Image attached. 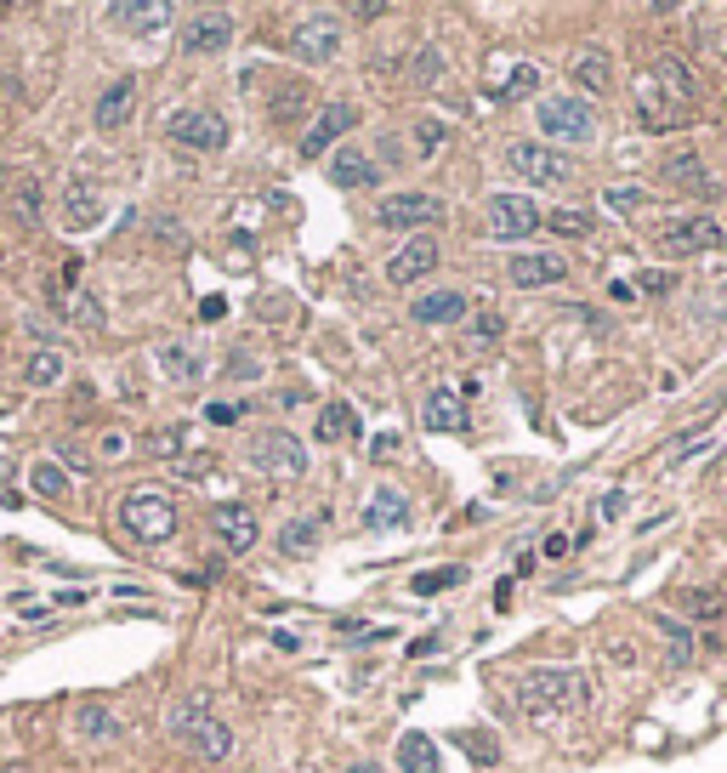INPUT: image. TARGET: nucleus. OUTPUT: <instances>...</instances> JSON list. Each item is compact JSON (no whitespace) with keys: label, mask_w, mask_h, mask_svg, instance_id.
I'll list each match as a JSON object with an SVG mask.
<instances>
[{"label":"nucleus","mask_w":727,"mask_h":773,"mask_svg":"<svg viewBox=\"0 0 727 773\" xmlns=\"http://www.w3.org/2000/svg\"><path fill=\"white\" fill-rule=\"evenodd\" d=\"M541 131L552 142H592L597 137V114L586 97H574V91H557V97H541V109H535Z\"/></svg>","instance_id":"20e7f679"},{"label":"nucleus","mask_w":727,"mask_h":773,"mask_svg":"<svg viewBox=\"0 0 727 773\" xmlns=\"http://www.w3.org/2000/svg\"><path fill=\"white\" fill-rule=\"evenodd\" d=\"M592 689L574 665H541L517 683V711L528 716H557V711H586Z\"/></svg>","instance_id":"f257e3e1"},{"label":"nucleus","mask_w":727,"mask_h":773,"mask_svg":"<svg viewBox=\"0 0 727 773\" xmlns=\"http://www.w3.org/2000/svg\"><path fill=\"white\" fill-rule=\"evenodd\" d=\"M410 523V495L398 490V483H381V490L370 495L364 506V529L370 535H386V529H404Z\"/></svg>","instance_id":"aec40b11"},{"label":"nucleus","mask_w":727,"mask_h":773,"mask_svg":"<svg viewBox=\"0 0 727 773\" xmlns=\"http://www.w3.org/2000/svg\"><path fill=\"white\" fill-rule=\"evenodd\" d=\"M546 228H557V233H568V239H586L592 233V217H579V211H552V217H541Z\"/></svg>","instance_id":"79ce46f5"},{"label":"nucleus","mask_w":727,"mask_h":773,"mask_svg":"<svg viewBox=\"0 0 727 773\" xmlns=\"http://www.w3.org/2000/svg\"><path fill=\"white\" fill-rule=\"evenodd\" d=\"M637 290H648V297H659V290H670V273H643Z\"/></svg>","instance_id":"3c124183"},{"label":"nucleus","mask_w":727,"mask_h":773,"mask_svg":"<svg viewBox=\"0 0 727 773\" xmlns=\"http://www.w3.org/2000/svg\"><path fill=\"white\" fill-rule=\"evenodd\" d=\"M74 729H80L85 740H120V716L103 711V705H80V711H74Z\"/></svg>","instance_id":"cd10ccee"},{"label":"nucleus","mask_w":727,"mask_h":773,"mask_svg":"<svg viewBox=\"0 0 727 773\" xmlns=\"http://www.w3.org/2000/svg\"><path fill=\"white\" fill-rule=\"evenodd\" d=\"M131 109H137V74H114V86L97 97V126L114 131V126L131 120Z\"/></svg>","instance_id":"b1692460"},{"label":"nucleus","mask_w":727,"mask_h":773,"mask_svg":"<svg viewBox=\"0 0 727 773\" xmlns=\"http://www.w3.org/2000/svg\"><path fill=\"white\" fill-rule=\"evenodd\" d=\"M58 308H63L74 324H91V330L103 324V308H97V297H91V290H80V297H69V302H58Z\"/></svg>","instance_id":"e433bc0d"},{"label":"nucleus","mask_w":727,"mask_h":773,"mask_svg":"<svg viewBox=\"0 0 727 773\" xmlns=\"http://www.w3.org/2000/svg\"><path fill=\"white\" fill-rule=\"evenodd\" d=\"M466 308H472L466 290H426L421 302H410V319L415 324H455V319H466Z\"/></svg>","instance_id":"4be33fe9"},{"label":"nucleus","mask_w":727,"mask_h":773,"mask_svg":"<svg viewBox=\"0 0 727 773\" xmlns=\"http://www.w3.org/2000/svg\"><path fill=\"white\" fill-rule=\"evenodd\" d=\"M251 466L273 483H296L307 472V450L296 444V432H262L251 444Z\"/></svg>","instance_id":"0eeeda50"},{"label":"nucleus","mask_w":727,"mask_h":773,"mask_svg":"<svg viewBox=\"0 0 727 773\" xmlns=\"http://www.w3.org/2000/svg\"><path fill=\"white\" fill-rule=\"evenodd\" d=\"M211 529L222 535V546H228V552H251V546H256V535H262V529H256V512H251L245 501H222V506L211 512Z\"/></svg>","instance_id":"4468645a"},{"label":"nucleus","mask_w":727,"mask_h":773,"mask_svg":"<svg viewBox=\"0 0 727 773\" xmlns=\"http://www.w3.org/2000/svg\"><path fill=\"white\" fill-rule=\"evenodd\" d=\"M375 177H381V165H375L370 154H335V160H330V182H335V188H370Z\"/></svg>","instance_id":"bb28decb"},{"label":"nucleus","mask_w":727,"mask_h":773,"mask_svg":"<svg viewBox=\"0 0 727 773\" xmlns=\"http://www.w3.org/2000/svg\"><path fill=\"white\" fill-rule=\"evenodd\" d=\"M438 217H444V200H438V193H386V200L375 205V222L393 228V233L421 228V222H438Z\"/></svg>","instance_id":"f8f14e48"},{"label":"nucleus","mask_w":727,"mask_h":773,"mask_svg":"<svg viewBox=\"0 0 727 773\" xmlns=\"http://www.w3.org/2000/svg\"><path fill=\"white\" fill-rule=\"evenodd\" d=\"M324 523H330V512L290 518V523L279 529V552H284V558H313V552L324 546Z\"/></svg>","instance_id":"412c9836"},{"label":"nucleus","mask_w":727,"mask_h":773,"mask_svg":"<svg viewBox=\"0 0 727 773\" xmlns=\"http://www.w3.org/2000/svg\"><path fill=\"white\" fill-rule=\"evenodd\" d=\"M228 40H233V18L228 12H200V18H188V29H182V52L216 58Z\"/></svg>","instance_id":"dca6fc26"},{"label":"nucleus","mask_w":727,"mask_h":773,"mask_svg":"<svg viewBox=\"0 0 727 773\" xmlns=\"http://www.w3.org/2000/svg\"><path fill=\"white\" fill-rule=\"evenodd\" d=\"M353 18H386V7L381 0H364V7H353Z\"/></svg>","instance_id":"4d7b16f0"},{"label":"nucleus","mask_w":727,"mask_h":773,"mask_svg":"<svg viewBox=\"0 0 727 773\" xmlns=\"http://www.w3.org/2000/svg\"><path fill=\"white\" fill-rule=\"evenodd\" d=\"M489 342H501V313H477V324H472V348H489Z\"/></svg>","instance_id":"c03bdc74"},{"label":"nucleus","mask_w":727,"mask_h":773,"mask_svg":"<svg viewBox=\"0 0 727 773\" xmlns=\"http://www.w3.org/2000/svg\"><path fill=\"white\" fill-rule=\"evenodd\" d=\"M541 228V205L528 193H489L483 200V233L489 239H523Z\"/></svg>","instance_id":"6e6552de"},{"label":"nucleus","mask_w":727,"mask_h":773,"mask_svg":"<svg viewBox=\"0 0 727 773\" xmlns=\"http://www.w3.org/2000/svg\"><path fill=\"white\" fill-rule=\"evenodd\" d=\"M506 171L528 188H557V182H568V154H557L552 142H512Z\"/></svg>","instance_id":"39448f33"},{"label":"nucleus","mask_w":727,"mask_h":773,"mask_svg":"<svg viewBox=\"0 0 727 773\" xmlns=\"http://www.w3.org/2000/svg\"><path fill=\"white\" fill-rule=\"evenodd\" d=\"M211 421H222V426L239 421V404H211Z\"/></svg>","instance_id":"864d4df0"},{"label":"nucleus","mask_w":727,"mask_h":773,"mask_svg":"<svg viewBox=\"0 0 727 773\" xmlns=\"http://www.w3.org/2000/svg\"><path fill=\"white\" fill-rule=\"evenodd\" d=\"M574 86H579V91H608V86H614L608 58H603V52H586V58L574 63Z\"/></svg>","instance_id":"c756f323"},{"label":"nucleus","mask_w":727,"mask_h":773,"mask_svg":"<svg viewBox=\"0 0 727 773\" xmlns=\"http://www.w3.org/2000/svg\"><path fill=\"white\" fill-rule=\"evenodd\" d=\"M659 632L670 643V665H694V638H688L683 620H659Z\"/></svg>","instance_id":"c9c22d12"},{"label":"nucleus","mask_w":727,"mask_h":773,"mask_svg":"<svg viewBox=\"0 0 727 773\" xmlns=\"http://www.w3.org/2000/svg\"><path fill=\"white\" fill-rule=\"evenodd\" d=\"M603 205L619 211V217H632V211L648 205V193H643V188H608V193H603Z\"/></svg>","instance_id":"ea45409f"},{"label":"nucleus","mask_w":727,"mask_h":773,"mask_svg":"<svg viewBox=\"0 0 727 773\" xmlns=\"http://www.w3.org/2000/svg\"><path fill=\"white\" fill-rule=\"evenodd\" d=\"M58 375H63V353H52V348L29 353V364H23V381H29V386H52Z\"/></svg>","instance_id":"7c9ffc66"},{"label":"nucleus","mask_w":727,"mask_h":773,"mask_svg":"<svg viewBox=\"0 0 727 773\" xmlns=\"http://www.w3.org/2000/svg\"><path fill=\"white\" fill-rule=\"evenodd\" d=\"M398 767H404V773H438V751H432V740H426V734H404Z\"/></svg>","instance_id":"c85d7f7f"},{"label":"nucleus","mask_w":727,"mask_h":773,"mask_svg":"<svg viewBox=\"0 0 727 773\" xmlns=\"http://www.w3.org/2000/svg\"><path fill=\"white\" fill-rule=\"evenodd\" d=\"M120 529L131 541H171L176 535V501L171 495H160V490H137V495H125V506H120Z\"/></svg>","instance_id":"7ed1b4c3"},{"label":"nucleus","mask_w":727,"mask_h":773,"mask_svg":"<svg viewBox=\"0 0 727 773\" xmlns=\"http://www.w3.org/2000/svg\"><path fill=\"white\" fill-rule=\"evenodd\" d=\"M7 478H18V461H12V455H0V483H7Z\"/></svg>","instance_id":"bf43d9fd"},{"label":"nucleus","mask_w":727,"mask_h":773,"mask_svg":"<svg viewBox=\"0 0 727 773\" xmlns=\"http://www.w3.org/2000/svg\"><path fill=\"white\" fill-rule=\"evenodd\" d=\"M506 279H512V284H523V290H535V284H557V279H568V257H557V251H528V257H512V262H506Z\"/></svg>","instance_id":"6ab92c4d"},{"label":"nucleus","mask_w":727,"mask_h":773,"mask_svg":"<svg viewBox=\"0 0 727 773\" xmlns=\"http://www.w3.org/2000/svg\"><path fill=\"white\" fill-rule=\"evenodd\" d=\"M353 126H359V109H353V103H324L319 120H313L307 137H302V160H319L330 142L342 137V131H353Z\"/></svg>","instance_id":"2eb2a0df"},{"label":"nucleus","mask_w":727,"mask_h":773,"mask_svg":"<svg viewBox=\"0 0 727 773\" xmlns=\"http://www.w3.org/2000/svg\"><path fill=\"white\" fill-rule=\"evenodd\" d=\"M0 182H7V165H0Z\"/></svg>","instance_id":"e2e57ef3"},{"label":"nucleus","mask_w":727,"mask_h":773,"mask_svg":"<svg viewBox=\"0 0 727 773\" xmlns=\"http://www.w3.org/2000/svg\"><path fill=\"white\" fill-rule=\"evenodd\" d=\"M171 734H176L193 756H205V762H228V756H233V734L222 729V722L211 716V705H200V700H182V705L171 711Z\"/></svg>","instance_id":"f03ea898"},{"label":"nucleus","mask_w":727,"mask_h":773,"mask_svg":"<svg viewBox=\"0 0 727 773\" xmlns=\"http://www.w3.org/2000/svg\"><path fill=\"white\" fill-rule=\"evenodd\" d=\"M643 80L659 91V97H670L676 109H688L694 114V97H699V74L688 69V58H676V52H659L648 69H643Z\"/></svg>","instance_id":"9d476101"},{"label":"nucleus","mask_w":727,"mask_h":773,"mask_svg":"<svg viewBox=\"0 0 727 773\" xmlns=\"http://www.w3.org/2000/svg\"><path fill=\"white\" fill-rule=\"evenodd\" d=\"M466 580V569L461 563H444V569H426V574H415V592L421 598H432V592H450V586H461Z\"/></svg>","instance_id":"72a5a7b5"},{"label":"nucleus","mask_w":727,"mask_h":773,"mask_svg":"<svg viewBox=\"0 0 727 773\" xmlns=\"http://www.w3.org/2000/svg\"><path fill=\"white\" fill-rule=\"evenodd\" d=\"M438 74H444V52L438 46H421V52L410 58V80L415 86H438Z\"/></svg>","instance_id":"f704fd0d"},{"label":"nucleus","mask_w":727,"mask_h":773,"mask_svg":"<svg viewBox=\"0 0 727 773\" xmlns=\"http://www.w3.org/2000/svg\"><path fill=\"white\" fill-rule=\"evenodd\" d=\"M313 432H319L324 444H347V439H359V410L353 404H324Z\"/></svg>","instance_id":"a878e982"},{"label":"nucleus","mask_w":727,"mask_h":773,"mask_svg":"<svg viewBox=\"0 0 727 773\" xmlns=\"http://www.w3.org/2000/svg\"><path fill=\"white\" fill-rule=\"evenodd\" d=\"M421 421H426V432H466V404L455 386H432L421 404Z\"/></svg>","instance_id":"5701e85b"},{"label":"nucleus","mask_w":727,"mask_h":773,"mask_svg":"<svg viewBox=\"0 0 727 773\" xmlns=\"http://www.w3.org/2000/svg\"><path fill=\"white\" fill-rule=\"evenodd\" d=\"M0 773H29V767H18V762H7V767H0Z\"/></svg>","instance_id":"680f3d73"},{"label":"nucleus","mask_w":727,"mask_h":773,"mask_svg":"<svg viewBox=\"0 0 727 773\" xmlns=\"http://www.w3.org/2000/svg\"><path fill=\"white\" fill-rule=\"evenodd\" d=\"M74 279H80V257H69V262H63V273H58V284H74Z\"/></svg>","instance_id":"13d9d810"},{"label":"nucleus","mask_w":727,"mask_h":773,"mask_svg":"<svg viewBox=\"0 0 727 773\" xmlns=\"http://www.w3.org/2000/svg\"><path fill=\"white\" fill-rule=\"evenodd\" d=\"M353 773H386V767H375V762H353Z\"/></svg>","instance_id":"052dcab7"},{"label":"nucleus","mask_w":727,"mask_h":773,"mask_svg":"<svg viewBox=\"0 0 727 773\" xmlns=\"http://www.w3.org/2000/svg\"><path fill=\"white\" fill-rule=\"evenodd\" d=\"M97 450H103V461H120V455L131 450V439H125V432H103V439H97Z\"/></svg>","instance_id":"09e8293b"},{"label":"nucleus","mask_w":727,"mask_h":773,"mask_svg":"<svg viewBox=\"0 0 727 773\" xmlns=\"http://www.w3.org/2000/svg\"><path fill=\"white\" fill-rule=\"evenodd\" d=\"M370 455H375V461H386V455H398V432H381V439L370 444Z\"/></svg>","instance_id":"8fccbe9b"},{"label":"nucleus","mask_w":727,"mask_h":773,"mask_svg":"<svg viewBox=\"0 0 727 773\" xmlns=\"http://www.w3.org/2000/svg\"><path fill=\"white\" fill-rule=\"evenodd\" d=\"M665 182H676L683 193H694V200H710V193H716V177L705 171L699 154H670L665 160Z\"/></svg>","instance_id":"393cba45"},{"label":"nucleus","mask_w":727,"mask_h":773,"mask_svg":"<svg viewBox=\"0 0 727 773\" xmlns=\"http://www.w3.org/2000/svg\"><path fill=\"white\" fill-rule=\"evenodd\" d=\"M58 461H69L74 472H85V455H80V450H69V444H58Z\"/></svg>","instance_id":"5fc2aeb1"},{"label":"nucleus","mask_w":727,"mask_h":773,"mask_svg":"<svg viewBox=\"0 0 727 773\" xmlns=\"http://www.w3.org/2000/svg\"><path fill=\"white\" fill-rule=\"evenodd\" d=\"M18 614H23V620H34V625H40V620H46V614H52V603H18Z\"/></svg>","instance_id":"603ef678"},{"label":"nucleus","mask_w":727,"mask_h":773,"mask_svg":"<svg viewBox=\"0 0 727 773\" xmlns=\"http://www.w3.org/2000/svg\"><path fill=\"white\" fill-rule=\"evenodd\" d=\"M12 217H18L23 228H34V222H40V182H34V177L18 188V211H12Z\"/></svg>","instance_id":"a19ab883"},{"label":"nucleus","mask_w":727,"mask_h":773,"mask_svg":"<svg viewBox=\"0 0 727 773\" xmlns=\"http://www.w3.org/2000/svg\"><path fill=\"white\" fill-rule=\"evenodd\" d=\"M58 217H63V228H69V233L97 228V222H103V193H97L85 177H69V182H63V193H58Z\"/></svg>","instance_id":"ddd939ff"},{"label":"nucleus","mask_w":727,"mask_h":773,"mask_svg":"<svg viewBox=\"0 0 727 773\" xmlns=\"http://www.w3.org/2000/svg\"><path fill=\"white\" fill-rule=\"evenodd\" d=\"M444 142H450V126L444 120H421L415 126V154H438Z\"/></svg>","instance_id":"58836bf2"},{"label":"nucleus","mask_w":727,"mask_h":773,"mask_svg":"<svg viewBox=\"0 0 727 773\" xmlns=\"http://www.w3.org/2000/svg\"><path fill=\"white\" fill-rule=\"evenodd\" d=\"M625 506H632V495H625V490H608V495L597 501V512H603L608 523H614V518H625Z\"/></svg>","instance_id":"de8ad7c7"},{"label":"nucleus","mask_w":727,"mask_h":773,"mask_svg":"<svg viewBox=\"0 0 727 773\" xmlns=\"http://www.w3.org/2000/svg\"><path fill=\"white\" fill-rule=\"evenodd\" d=\"M165 137L188 154H216V149H228V120L211 109H182L165 120Z\"/></svg>","instance_id":"1a4fd4ad"},{"label":"nucleus","mask_w":727,"mask_h":773,"mask_svg":"<svg viewBox=\"0 0 727 773\" xmlns=\"http://www.w3.org/2000/svg\"><path fill=\"white\" fill-rule=\"evenodd\" d=\"M535 86H541V69H535V63H517V69H512V80L501 86V97H528Z\"/></svg>","instance_id":"37998d69"},{"label":"nucleus","mask_w":727,"mask_h":773,"mask_svg":"<svg viewBox=\"0 0 727 773\" xmlns=\"http://www.w3.org/2000/svg\"><path fill=\"white\" fill-rule=\"evenodd\" d=\"M438 262H444L438 239H432V233H421V239H410V245H404L393 262H386V279H393V284H415V279H426V273L438 268Z\"/></svg>","instance_id":"f3484780"},{"label":"nucleus","mask_w":727,"mask_h":773,"mask_svg":"<svg viewBox=\"0 0 727 773\" xmlns=\"http://www.w3.org/2000/svg\"><path fill=\"white\" fill-rule=\"evenodd\" d=\"M103 18L125 34H149V29H165L171 23V7L165 0H114V7H103Z\"/></svg>","instance_id":"a211bd4d"},{"label":"nucleus","mask_w":727,"mask_h":773,"mask_svg":"<svg viewBox=\"0 0 727 773\" xmlns=\"http://www.w3.org/2000/svg\"><path fill=\"white\" fill-rule=\"evenodd\" d=\"M699 450H710V426H688L683 439H676V444L665 450V466H683V461H694Z\"/></svg>","instance_id":"473e14b6"},{"label":"nucleus","mask_w":727,"mask_h":773,"mask_svg":"<svg viewBox=\"0 0 727 773\" xmlns=\"http://www.w3.org/2000/svg\"><path fill=\"white\" fill-rule=\"evenodd\" d=\"M29 483H34V495H46V501H58V495L69 490V483H63V472H58L52 461H40V466L29 472Z\"/></svg>","instance_id":"4c0bfd02"},{"label":"nucleus","mask_w":727,"mask_h":773,"mask_svg":"<svg viewBox=\"0 0 727 773\" xmlns=\"http://www.w3.org/2000/svg\"><path fill=\"white\" fill-rule=\"evenodd\" d=\"M160 370H165V375H176V381H200V375H205V364L193 359L188 348H176V342H171V348H160Z\"/></svg>","instance_id":"2f4dec72"},{"label":"nucleus","mask_w":727,"mask_h":773,"mask_svg":"<svg viewBox=\"0 0 727 773\" xmlns=\"http://www.w3.org/2000/svg\"><path fill=\"white\" fill-rule=\"evenodd\" d=\"M342 18H296V29H290V52H296L302 63H330L335 52H342Z\"/></svg>","instance_id":"9b49d317"},{"label":"nucleus","mask_w":727,"mask_h":773,"mask_svg":"<svg viewBox=\"0 0 727 773\" xmlns=\"http://www.w3.org/2000/svg\"><path fill=\"white\" fill-rule=\"evenodd\" d=\"M233 375H256V359H245V353H233V364H228Z\"/></svg>","instance_id":"6e6d98bb"},{"label":"nucleus","mask_w":727,"mask_h":773,"mask_svg":"<svg viewBox=\"0 0 727 773\" xmlns=\"http://www.w3.org/2000/svg\"><path fill=\"white\" fill-rule=\"evenodd\" d=\"M302 103H307V91H302V86H296V91L284 86V91L273 97V120H290V114H302Z\"/></svg>","instance_id":"a18cd8bd"},{"label":"nucleus","mask_w":727,"mask_h":773,"mask_svg":"<svg viewBox=\"0 0 727 773\" xmlns=\"http://www.w3.org/2000/svg\"><path fill=\"white\" fill-rule=\"evenodd\" d=\"M654 239H659V251H665V257H705V251L721 245V222L705 217V211H694V217H670V222H659Z\"/></svg>","instance_id":"423d86ee"},{"label":"nucleus","mask_w":727,"mask_h":773,"mask_svg":"<svg viewBox=\"0 0 727 773\" xmlns=\"http://www.w3.org/2000/svg\"><path fill=\"white\" fill-rule=\"evenodd\" d=\"M149 450H154V455H165V461H176V455H182V432H176V426H171V432H154Z\"/></svg>","instance_id":"49530a36"}]
</instances>
